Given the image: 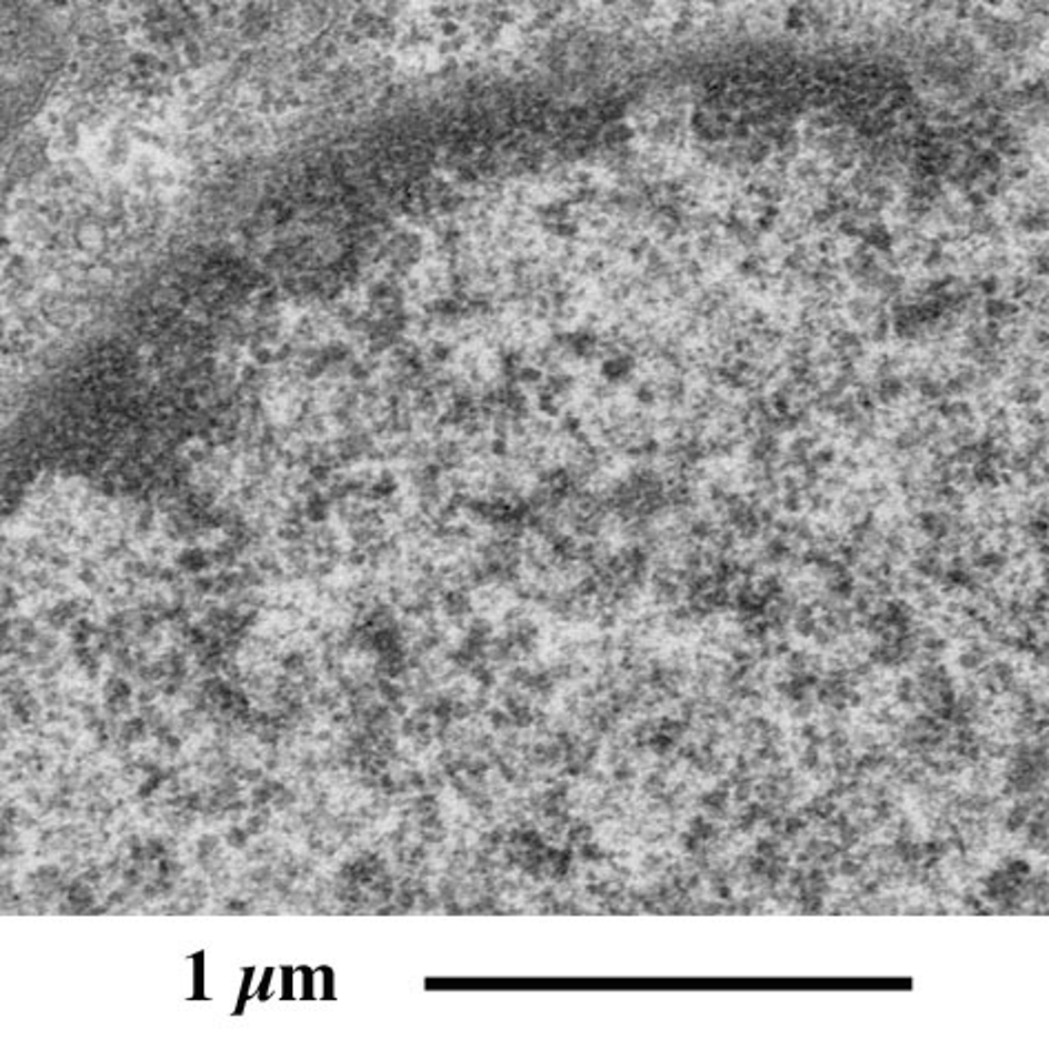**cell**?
<instances>
[{"instance_id":"6da1fadb","label":"cell","mask_w":1049,"mask_h":1049,"mask_svg":"<svg viewBox=\"0 0 1049 1049\" xmlns=\"http://www.w3.org/2000/svg\"><path fill=\"white\" fill-rule=\"evenodd\" d=\"M62 62L49 16L29 0H0V153L49 100Z\"/></svg>"}]
</instances>
